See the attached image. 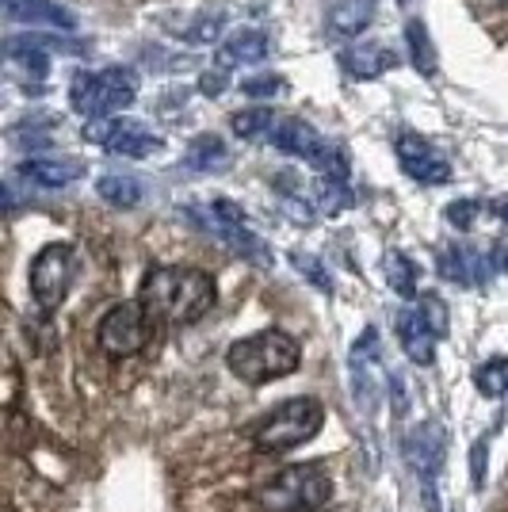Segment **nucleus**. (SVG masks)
Returning <instances> with one entry per match:
<instances>
[{"instance_id":"f257e3e1","label":"nucleus","mask_w":508,"mask_h":512,"mask_svg":"<svg viewBox=\"0 0 508 512\" xmlns=\"http://www.w3.org/2000/svg\"><path fill=\"white\" fill-rule=\"evenodd\" d=\"M214 302H218V287H214L211 272L176 268V264L149 268L142 279V295H138V306L146 310V318L169 321V325H191V321L207 318Z\"/></svg>"},{"instance_id":"f03ea898","label":"nucleus","mask_w":508,"mask_h":512,"mask_svg":"<svg viewBox=\"0 0 508 512\" xmlns=\"http://www.w3.org/2000/svg\"><path fill=\"white\" fill-rule=\"evenodd\" d=\"M298 363H302V344L283 329H264L253 337H241L226 352V367L233 371V379L249 386L287 379L298 371Z\"/></svg>"},{"instance_id":"7ed1b4c3","label":"nucleus","mask_w":508,"mask_h":512,"mask_svg":"<svg viewBox=\"0 0 508 512\" xmlns=\"http://www.w3.org/2000/svg\"><path fill=\"white\" fill-rule=\"evenodd\" d=\"M325 425V406L318 398H291L276 406L253 432V448L260 455H283V451L302 448L306 440H314Z\"/></svg>"},{"instance_id":"20e7f679","label":"nucleus","mask_w":508,"mask_h":512,"mask_svg":"<svg viewBox=\"0 0 508 512\" xmlns=\"http://www.w3.org/2000/svg\"><path fill=\"white\" fill-rule=\"evenodd\" d=\"M333 497V478L321 463H298L264 482L256 501L268 512H318Z\"/></svg>"},{"instance_id":"39448f33","label":"nucleus","mask_w":508,"mask_h":512,"mask_svg":"<svg viewBox=\"0 0 508 512\" xmlns=\"http://www.w3.org/2000/svg\"><path fill=\"white\" fill-rule=\"evenodd\" d=\"M134 96H138V85L127 69H100V73H77L69 104L85 119H111L127 111Z\"/></svg>"},{"instance_id":"423d86ee","label":"nucleus","mask_w":508,"mask_h":512,"mask_svg":"<svg viewBox=\"0 0 508 512\" xmlns=\"http://www.w3.org/2000/svg\"><path fill=\"white\" fill-rule=\"evenodd\" d=\"M268 138H272V146H276L279 153H291V157L314 165V169L325 172V176H333V180H344V176H348L344 153H340L337 146H329L306 119H295V115H291V119H276L272 130H268Z\"/></svg>"},{"instance_id":"0eeeda50","label":"nucleus","mask_w":508,"mask_h":512,"mask_svg":"<svg viewBox=\"0 0 508 512\" xmlns=\"http://www.w3.org/2000/svg\"><path fill=\"white\" fill-rule=\"evenodd\" d=\"M348 386H352V402L363 417H375L386 398V367L379 352V329H363L360 341H352L348 352Z\"/></svg>"},{"instance_id":"6e6552de","label":"nucleus","mask_w":508,"mask_h":512,"mask_svg":"<svg viewBox=\"0 0 508 512\" xmlns=\"http://www.w3.org/2000/svg\"><path fill=\"white\" fill-rule=\"evenodd\" d=\"M73 272H77V253L65 241L46 245L43 253L31 260V299L39 302V310L54 314L62 306L73 287Z\"/></svg>"},{"instance_id":"1a4fd4ad","label":"nucleus","mask_w":508,"mask_h":512,"mask_svg":"<svg viewBox=\"0 0 508 512\" xmlns=\"http://www.w3.org/2000/svg\"><path fill=\"white\" fill-rule=\"evenodd\" d=\"M96 344L111 360H127L146 348V310L138 302H119L111 306L100 325H96Z\"/></svg>"},{"instance_id":"9d476101","label":"nucleus","mask_w":508,"mask_h":512,"mask_svg":"<svg viewBox=\"0 0 508 512\" xmlns=\"http://www.w3.org/2000/svg\"><path fill=\"white\" fill-rule=\"evenodd\" d=\"M96 127H88V138L92 142H100L107 153H119V157H134V161H142V157H153V153L165 150V142H161V134H153L146 123H134V119H92Z\"/></svg>"},{"instance_id":"9b49d317","label":"nucleus","mask_w":508,"mask_h":512,"mask_svg":"<svg viewBox=\"0 0 508 512\" xmlns=\"http://www.w3.org/2000/svg\"><path fill=\"white\" fill-rule=\"evenodd\" d=\"M394 153H398V165L409 180H417L424 188H440L451 180V161L436 150L424 134H413V130H402L394 138Z\"/></svg>"},{"instance_id":"f8f14e48","label":"nucleus","mask_w":508,"mask_h":512,"mask_svg":"<svg viewBox=\"0 0 508 512\" xmlns=\"http://www.w3.org/2000/svg\"><path fill=\"white\" fill-rule=\"evenodd\" d=\"M394 333H398V341H402L405 356L413 363H421V367H428V363L436 360V333H432V325L424 321L421 306L417 302H409V306H402L398 310V321H394Z\"/></svg>"},{"instance_id":"ddd939ff","label":"nucleus","mask_w":508,"mask_h":512,"mask_svg":"<svg viewBox=\"0 0 508 512\" xmlns=\"http://www.w3.org/2000/svg\"><path fill=\"white\" fill-rule=\"evenodd\" d=\"M0 16L27 27H54V31H73L77 20L58 0H0Z\"/></svg>"},{"instance_id":"4468645a","label":"nucleus","mask_w":508,"mask_h":512,"mask_svg":"<svg viewBox=\"0 0 508 512\" xmlns=\"http://www.w3.org/2000/svg\"><path fill=\"white\" fill-rule=\"evenodd\" d=\"M440 276L459 283V287H486L493 276V264L486 253H478L470 245H447L440 253Z\"/></svg>"},{"instance_id":"2eb2a0df","label":"nucleus","mask_w":508,"mask_h":512,"mask_svg":"<svg viewBox=\"0 0 508 512\" xmlns=\"http://www.w3.org/2000/svg\"><path fill=\"white\" fill-rule=\"evenodd\" d=\"M413 463L424 478V497H428V512H436V493H432V478L440 474V463H444V428L436 421H428L413 432Z\"/></svg>"},{"instance_id":"dca6fc26","label":"nucleus","mask_w":508,"mask_h":512,"mask_svg":"<svg viewBox=\"0 0 508 512\" xmlns=\"http://www.w3.org/2000/svg\"><path fill=\"white\" fill-rule=\"evenodd\" d=\"M268 31H260V27H241V31H233L226 43L218 46V65L222 69H237V65H256L268 58Z\"/></svg>"},{"instance_id":"f3484780","label":"nucleus","mask_w":508,"mask_h":512,"mask_svg":"<svg viewBox=\"0 0 508 512\" xmlns=\"http://www.w3.org/2000/svg\"><path fill=\"white\" fill-rule=\"evenodd\" d=\"M20 176L39 184V188H69L85 176L81 161H62V157H31L20 165Z\"/></svg>"},{"instance_id":"a211bd4d","label":"nucleus","mask_w":508,"mask_h":512,"mask_svg":"<svg viewBox=\"0 0 508 512\" xmlns=\"http://www.w3.org/2000/svg\"><path fill=\"white\" fill-rule=\"evenodd\" d=\"M394 62H398V58H394V50H386V46H375V43L348 46V50L340 54V69H344L348 77H356V81H371V77L386 73V69H390Z\"/></svg>"},{"instance_id":"6ab92c4d","label":"nucleus","mask_w":508,"mask_h":512,"mask_svg":"<svg viewBox=\"0 0 508 512\" xmlns=\"http://www.w3.org/2000/svg\"><path fill=\"white\" fill-rule=\"evenodd\" d=\"M382 276H386V287L402 299H417V287H421V268L409 260L398 249H386L382 253Z\"/></svg>"},{"instance_id":"aec40b11","label":"nucleus","mask_w":508,"mask_h":512,"mask_svg":"<svg viewBox=\"0 0 508 512\" xmlns=\"http://www.w3.org/2000/svg\"><path fill=\"white\" fill-rule=\"evenodd\" d=\"M379 0H340L329 8V35H360L367 23L375 20Z\"/></svg>"},{"instance_id":"412c9836","label":"nucleus","mask_w":508,"mask_h":512,"mask_svg":"<svg viewBox=\"0 0 508 512\" xmlns=\"http://www.w3.org/2000/svg\"><path fill=\"white\" fill-rule=\"evenodd\" d=\"M184 165L191 172H214V169H226L230 165V150H226V142L218 138V134H203V138H195L184 153Z\"/></svg>"},{"instance_id":"4be33fe9","label":"nucleus","mask_w":508,"mask_h":512,"mask_svg":"<svg viewBox=\"0 0 508 512\" xmlns=\"http://www.w3.org/2000/svg\"><path fill=\"white\" fill-rule=\"evenodd\" d=\"M96 192H100V199L104 203H111V207H138L142 203V184L134 180V176H119V172H107V176H100V184H96Z\"/></svg>"},{"instance_id":"5701e85b","label":"nucleus","mask_w":508,"mask_h":512,"mask_svg":"<svg viewBox=\"0 0 508 512\" xmlns=\"http://www.w3.org/2000/svg\"><path fill=\"white\" fill-rule=\"evenodd\" d=\"M272 123H276V111L264 104L256 107H241V111H233L230 115V130L237 134V138H268V130H272Z\"/></svg>"},{"instance_id":"b1692460","label":"nucleus","mask_w":508,"mask_h":512,"mask_svg":"<svg viewBox=\"0 0 508 512\" xmlns=\"http://www.w3.org/2000/svg\"><path fill=\"white\" fill-rule=\"evenodd\" d=\"M405 43H409V62H413V69H421L424 77H432L436 73V46H432L428 27L421 20H413L405 27Z\"/></svg>"},{"instance_id":"393cba45","label":"nucleus","mask_w":508,"mask_h":512,"mask_svg":"<svg viewBox=\"0 0 508 512\" xmlns=\"http://www.w3.org/2000/svg\"><path fill=\"white\" fill-rule=\"evenodd\" d=\"M474 390L482 398H505L508 394V360L505 356H493L474 371Z\"/></svg>"},{"instance_id":"a878e982","label":"nucleus","mask_w":508,"mask_h":512,"mask_svg":"<svg viewBox=\"0 0 508 512\" xmlns=\"http://www.w3.org/2000/svg\"><path fill=\"white\" fill-rule=\"evenodd\" d=\"M291 260H295V268H298V272H302V276H306V279H310L314 287H318L321 295H333V276H329V268L321 264L318 256H310V253H295V256H291Z\"/></svg>"},{"instance_id":"bb28decb","label":"nucleus","mask_w":508,"mask_h":512,"mask_svg":"<svg viewBox=\"0 0 508 512\" xmlns=\"http://www.w3.org/2000/svg\"><path fill=\"white\" fill-rule=\"evenodd\" d=\"M417 306H421V314H424V321L432 325V333L444 341L447 337V329H451V321H447V306H444V299H436V295H417Z\"/></svg>"},{"instance_id":"cd10ccee","label":"nucleus","mask_w":508,"mask_h":512,"mask_svg":"<svg viewBox=\"0 0 508 512\" xmlns=\"http://www.w3.org/2000/svg\"><path fill=\"white\" fill-rule=\"evenodd\" d=\"M287 88V81L279 77V73H260V77H249V81H241V92L249 96V100H272Z\"/></svg>"},{"instance_id":"c85d7f7f","label":"nucleus","mask_w":508,"mask_h":512,"mask_svg":"<svg viewBox=\"0 0 508 512\" xmlns=\"http://www.w3.org/2000/svg\"><path fill=\"white\" fill-rule=\"evenodd\" d=\"M478 214H482V203H478V199H459V203L447 207L444 218L451 226H459V230H470V226H478Z\"/></svg>"},{"instance_id":"c756f323","label":"nucleus","mask_w":508,"mask_h":512,"mask_svg":"<svg viewBox=\"0 0 508 512\" xmlns=\"http://www.w3.org/2000/svg\"><path fill=\"white\" fill-rule=\"evenodd\" d=\"M486 463H489V440H478L470 448V482L482 490L486 486Z\"/></svg>"},{"instance_id":"7c9ffc66","label":"nucleus","mask_w":508,"mask_h":512,"mask_svg":"<svg viewBox=\"0 0 508 512\" xmlns=\"http://www.w3.org/2000/svg\"><path fill=\"white\" fill-rule=\"evenodd\" d=\"M12 207H16V199H12V192H8L4 184H0V214H4V211H12Z\"/></svg>"},{"instance_id":"2f4dec72","label":"nucleus","mask_w":508,"mask_h":512,"mask_svg":"<svg viewBox=\"0 0 508 512\" xmlns=\"http://www.w3.org/2000/svg\"><path fill=\"white\" fill-rule=\"evenodd\" d=\"M489 211L497 214V218H501V222H508V203H505V199H501V203H493V207H489Z\"/></svg>"},{"instance_id":"473e14b6","label":"nucleus","mask_w":508,"mask_h":512,"mask_svg":"<svg viewBox=\"0 0 508 512\" xmlns=\"http://www.w3.org/2000/svg\"><path fill=\"white\" fill-rule=\"evenodd\" d=\"M398 4H402V8H405V4H413V0H398Z\"/></svg>"}]
</instances>
